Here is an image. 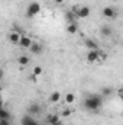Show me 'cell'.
Masks as SVG:
<instances>
[{
    "mask_svg": "<svg viewBox=\"0 0 123 125\" xmlns=\"http://www.w3.org/2000/svg\"><path fill=\"white\" fill-rule=\"evenodd\" d=\"M103 105V96L101 94H90L84 99V109L88 112H97Z\"/></svg>",
    "mask_w": 123,
    "mask_h": 125,
    "instance_id": "6da1fadb",
    "label": "cell"
},
{
    "mask_svg": "<svg viewBox=\"0 0 123 125\" xmlns=\"http://www.w3.org/2000/svg\"><path fill=\"white\" fill-rule=\"evenodd\" d=\"M39 12H41V4H39L38 1H32V3L28 4V9H26V18L32 19V18H35Z\"/></svg>",
    "mask_w": 123,
    "mask_h": 125,
    "instance_id": "7a4b0ae2",
    "label": "cell"
},
{
    "mask_svg": "<svg viewBox=\"0 0 123 125\" xmlns=\"http://www.w3.org/2000/svg\"><path fill=\"white\" fill-rule=\"evenodd\" d=\"M90 7L87 6H81V7H75V16L78 19H87L90 16Z\"/></svg>",
    "mask_w": 123,
    "mask_h": 125,
    "instance_id": "3957f363",
    "label": "cell"
},
{
    "mask_svg": "<svg viewBox=\"0 0 123 125\" xmlns=\"http://www.w3.org/2000/svg\"><path fill=\"white\" fill-rule=\"evenodd\" d=\"M98 58H100V50H88V52L86 55L87 62H97Z\"/></svg>",
    "mask_w": 123,
    "mask_h": 125,
    "instance_id": "277c9868",
    "label": "cell"
},
{
    "mask_svg": "<svg viewBox=\"0 0 123 125\" xmlns=\"http://www.w3.org/2000/svg\"><path fill=\"white\" fill-rule=\"evenodd\" d=\"M101 15H103L104 18H107V19H114V18L117 16V10H116L114 7H112V6H107V7H104V9L101 10Z\"/></svg>",
    "mask_w": 123,
    "mask_h": 125,
    "instance_id": "5b68a950",
    "label": "cell"
},
{
    "mask_svg": "<svg viewBox=\"0 0 123 125\" xmlns=\"http://www.w3.org/2000/svg\"><path fill=\"white\" fill-rule=\"evenodd\" d=\"M20 39H22V33H20L19 31L13 29V31L9 32V41H10L12 44H19Z\"/></svg>",
    "mask_w": 123,
    "mask_h": 125,
    "instance_id": "8992f818",
    "label": "cell"
},
{
    "mask_svg": "<svg viewBox=\"0 0 123 125\" xmlns=\"http://www.w3.org/2000/svg\"><path fill=\"white\" fill-rule=\"evenodd\" d=\"M32 44H33V39H32L31 36H28V35H22V39H20V42H19V45L22 47V48H29L31 50Z\"/></svg>",
    "mask_w": 123,
    "mask_h": 125,
    "instance_id": "52a82bcc",
    "label": "cell"
},
{
    "mask_svg": "<svg viewBox=\"0 0 123 125\" xmlns=\"http://www.w3.org/2000/svg\"><path fill=\"white\" fill-rule=\"evenodd\" d=\"M41 111H42V108H41L39 103H31L28 106V114L29 115H38V114H41Z\"/></svg>",
    "mask_w": 123,
    "mask_h": 125,
    "instance_id": "ba28073f",
    "label": "cell"
},
{
    "mask_svg": "<svg viewBox=\"0 0 123 125\" xmlns=\"http://www.w3.org/2000/svg\"><path fill=\"white\" fill-rule=\"evenodd\" d=\"M46 122L49 125H61V118L54 114V115H49V116L46 118Z\"/></svg>",
    "mask_w": 123,
    "mask_h": 125,
    "instance_id": "9c48e42d",
    "label": "cell"
},
{
    "mask_svg": "<svg viewBox=\"0 0 123 125\" xmlns=\"http://www.w3.org/2000/svg\"><path fill=\"white\" fill-rule=\"evenodd\" d=\"M22 125H39V124L35 121V118H32L31 115L28 114V115H25L22 118Z\"/></svg>",
    "mask_w": 123,
    "mask_h": 125,
    "instance_id": "30bf717a",
    "label": "cell"
},
{
    "mask_svg": "<svg viewBox=\"0 0 123 125\" xmlns=\"http://www.w3.org/2000/svg\"><path fill=\"white\" fill-rule=\"evenodd\" d=\"M100 33H101L103 36H112V35H113V29H112L109 25H104V26L100 28Z\"/></svg>",
    "mask_w": 123,
    "mask_h": 125,
    "instance_id": "8fae6325",
    "label": "cell"
},
{
    "mask_svg": "<svg viewBox=\"0 0 123 125\" xmlns=\"http://www.w3.org/2000/svg\"><path fill=\"white\" fill-rule=\"evenodd\" d=\"M62 94L60 93V92H52V93L49 94V100L52 102V103H58L60 100H61Z\"/></svg>",
    "mask_w": 123,
    "mask_h": 125,
    "instance_id": "7c38bea8",
    "label": "cell"
},
{
    "mask_svg": "<svg viewBox=\"0 0 123 125\" xmlns=\"http://www.w3.org/2000/svg\"><path fill=\"white\" fill-rule=\"evenodd\" d=\"M31 51L33 54H36V55H39L41 52H42V45L41 44H38V42H33L31 47Z\"/></svg>",
    "mask_w": 123,
    "mask_h": 125,
    "instance_id": "4fadbf2b",
    "label": "cell"
},
{
    "mask_svg": "<svg viewBox=\"0 0 123 125\" xmlns=\"http://www.w3.org/2000/svg\"><path fill=\"white\" fill-rule=\"evenodd\" d=\"M113 94V89L110 87V86H104L103 89H101V96L103 97H109V96H112Z\"/></svg>",
    "mask_w": 123,
    "mask_h": 125,
    "instance_id": "5bb4252c",
    "label": "cell"
},
{
    "mask_svg": "<svg viewBox=\"0 0 123 125\" xmlns=\"http://www.w3.org/2000/svg\"><path fill=\"white\" fill-rule=\"evenodd\" d=\"M64 100H65V103L72 105V103L75 102V94L74 93H67L65 96H64Z\"/></svg>",
    "mask_w": 123,
    "mask_h": 125,
    "instance_id": "9a60e30c",
    "label": "cell"
},
{
    "mask_svg": "<svg viewBox=\"0 0 123 125\" xmlns=\"http://www.w3.org/2000/svg\"><path fill=\"white\" fill-rule=\"evenodd\" d=\"M84 45L88 48V50H98V47H97V44L93 41V39H86L84 41Z\"/></svg>",
    "mask_w": 123,
    "mask_h": 125,
    "instance_id": "2e32d148",
    "label": "cell"
},
{
    "mask_svg": "<svg viewBox=\"0 0 123 125\" xmlns=\"http://www.w3.org/2000/svg\"><path fill=\"white\" fill-rule=\"evenodd\" d=\"M77 31H78V26H77L75 22L74 23H67V32L68 33H75Z\"/></svg>",
    "mask_w": 123,
    "mask_h": 125,
    "instance_id": "e0dca14e",
    "label": "cell"
},
{
    "mask_svg": "<svg viewBox=\"0 0 123 125\" xmlns=\"http://www.w3.org/2000/svg\"><path fill=\"white\" fill-rule=\"evenodd\" d=\"M18 62H19V65H28L31 60H29V57L28 55H20L19 58H18Z\"/></svg>",
    "mask_w": 123,
    "mask_h": 125,
    "instance_id": "ac0fdd59",
    "label": "cell"
},
{
    "mask_svg": "<svg viewBox=\"0 0 123 125\" xmlns=\"http://www.w3.org/2000/svg\"><path fill=\"white\" fill-rule=\"evenodd\" d=\"M0 119H4V121H9L10 119V115L6 109H0Z\"/></svg>",
    "mask_w": 123,
    "mask_h": 125,
    "instance_id": "d6986e66",
    "label": "cell"
},
{
    "mask_svg": "<svg viewBox=\"0 0 123 125\" xmlns=\"http://www.w3.org/2000/svg\"><path fill=\"white\" fill-rule=\"evenodd\" d=\"M65 19H67V22H68V23H74V13L67 12V13H65Z\"/></svg>",
    "mask_w": 123,
    "mask_h": 125,
    "instance_id": "ffe728a7",
    "label": "cell"
},
{
    "mask_svg": "<svg viewBox=\"0 0 123 125\" xmlns=\"http://www.w3.org/2000/svg\"><path fill=\"white\" fill-rule=\"evenodd\" d=\"M42 71H44V70H42V67L36 65V67L33 68V76H41V74H42Z\"/></svg>",
    "mask_w": 123,
    "mask_h": 125,
    "instance_id": "44dd1931",
    "label": "cell"
},
{
    "mask_svg": "<svg viewBox=\"0 0 123 125\" xmlns=\"http://www.w3.org/2000/svg\"><path fill=\"white\" fill-rule=\"evenodd\" d=\"M117 94H119V97L122 99V102H123V87L120 89V90H119V92H117Z\"/></svg>",
    "mask_w": 123,
    "mask_h": 125,
    "instance_id": "7402d4cb",
    "label": "cell"
},
{
    "mask_svg": "<svg viewBox=\"0 0 123 125\" xmlns=\"http://www.w3.org/2000/svg\"><path fill=\"white\" fill-rule=\"evenodd\" d=\"M62 115H64V116H68V115H71V111H64Z\"/></svg>",
    "mask_w": 123,
    "mask_h": 125,
    "instance_id": "603a6c76",
    "label": "cell"
},
{
    "mask_svg": "<svg viewBox=\"0 0 123 125\" xmlns=\"http://www.w3.org/2000/svg\"><path fill=\"white\" fill-rule=\"evenodd\" d=\"M0 125H9V124H7V121H4V119H0Z\"/></svg>",
    "mask_w": 123,
    "mask_h": 125,
    "instance_id": "cb8c5ba5",
    "label": "cell"
},
{
    "mask_svg": "<svg viewBox=\"0 0 123 125\" xmlns=\"http://www.w3.org/2000/svg\"><path fill=\"white\" fill-rule=\"evenodd\" d=\"M55 3H58V4H61V3H64V0H55Z\"/></svg>",
    "mask_w": 123,
    "mask_h": 125,
    "instance_id": "d4e9b609",
    "label": "cell"
}]
</instances>
